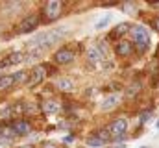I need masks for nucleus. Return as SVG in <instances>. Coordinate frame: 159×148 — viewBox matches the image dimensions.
<instances>
[{
	"mask_svg": "<svg viewBox=\"0 0 159 148\" xmlns=\"http://www.w3.org/2000/svg\"><path fill=\"white\" fill-rule=\"evenodd\" d=\"M63 37H65V28H57V30H50V32L39 34V35H35L30 41V46H34L32 52H35V54L44 52L46 48H52L54 44H57Z\"/></svg>",
	"mask_w": 159,
	"mask_h": 148,
	"instance_id": "nucleus-1",
	"label": "nucleus"
},
{
	"mask_svg": "<svg viewBox=\"0 0 159 148\" xmlns=\"http://www.w3.org/2000/svg\"><path fill=\"white\" fill-rule=\"evenodd\" d=\"M129 35H131V41L135 44V48L139 52H146L148 46H150V34L144 26H133L129 30Z\"/></svg>",
	"mask_w": 159,
	"mask_h": 148,
	"instance_id": "nucleus-2",
	"label": "nucleus"
},
{
	"mask_svg": "<svg viewBox=\"0 0 159 148\" xmlns=\"http://www.w3.org/2000/svg\"><path fill=\"white\" fill-rule=\"evenodd\" d=\"M61 11H63V2H59V0H50V2H46L44 7H43V15L46 17L44 21H46V22L56 21V19L61 15Z\"/></svg>",
	"mask_w": 159,
	"mask_h": 148,
	"instance_id": "nucleus-3",
	"label": "nucleus"
},
{
	"mask_svg": "<svg viewBox=\"0 0 159 148\" xmlns=\"http://www.w3.org/2000/svg\"><path fill=\"white\" fill-rule=\"evenodd\" d=\"M126 130H128V120H126V118H115V120L109 124V128H107L109 135L115 137V139H120V137L126 133Z\"/></svg>",
	"mask_w": 159,
	"mask_h": 148,
	"instance_id": "nucleus-4",
	"label": "nucleus"
},
{
	"mask_svg": "<svg viewBox=\"0 0 159 148\" xmlns=\"http://www.w3.org/2000/svg\"><path fill=\"white\" fill-rule=\"evenodd\" d=\"M37 26H39V17L37 15H28L26 19H22V22L19 26V34H32V32H35Z\"/></svg>",
	"mask_w": 159,
	"mask_h": 148,
	"instance_id": "nucleus-5",
	"label": "nucleus"
},
{
	"mask_svg": "<svg viewBox=\"0 0 159 148\" xmlns=\"http://www.w3.org/2000/svg\"><path fill=\"white\" fill-rule=\"evenodd\" d=\"M54 61L57 65H67V63H72L74 61V52L70 48H59L56 54H54Z\"/></svg>",
	"mask_w": 159,
	"mask_h": 148,
	"instance_id": "nucleus-6",
	"label": "nucleus"
},
{
	"mask_svg": "<svg viewBox=\"0 0 159 148\" xmlns=\"http://www.w3.org/2000/svg\"><path fill=\"white\" fill-rule=\"evenodd\" d=\"M24 54L22 52H11V54H7L2 61H0V67L2 69H6V67H13V65H19V63H22L24 61Z\"/></svg>",
	"mask_w": 159,
	"mask_h": 148,
	"instance_id": "nucleus-7",
	"label": "nucleus"
},
{
	"mask_svg": "<svg viewBox=\"0 0 159 148\" xmlns=\"http://www.w3.org/2000/svg\"><path fill=\"white\" fill-rule=\"evenodd\" d=\"M44 78H46V67L37 65V67L32 71V74H30V80H28V83H30V85H37V83H41Z\"/></svg>",
	"mask_w": 159,
	"mask_h": 148,
	"instance_id": "nucleus-8",
	"label": "nucleus"
},
{
	"mask_svg": "<svg viewBox=\"0 0 159 148\" xmlns=\"http://www.w3.org/2000/svg\"><path fill=\"white\" fill-rule=\"evenodd\" d=\"M11 130H13V133H15V135H28L32 128H30V124H28L26 120L19 118V120L11 122Z\"/></svg>",
	"mask_w": 159,
	"mask_h": 148,
	"instance_id": "nucleus-9",
	"label": "nucleus"
},
{
	"mask_svg": "<svg viewBox=\"0 0 159 148\" xmlns=\"http://www.w3.org/2000/svg\"><path fill=\"white\" fill-rule=\"evenodd\" d=\"M87 58H89V63H98V61H102V59H104V48H102V46H93V48H89Z\"/></svg>",
	"mask_w": 159,
	"mask_h": 148,
	"instance_id": "nucleus-10",
	"label": "nucleus"
},
{
	"mask_svg": "<svg viewBox=\"0 0 159 148\" xmlns=\"http://www.w3.org/2000/svg\"><path fill=\"white\" fill-rule=\"evenodd\" d=\"M117 54L119 56H124V58L131 56L133 54V44L129 41H120L119 44H117Z\"/></svg>",
	"mask_w": 159,
	"mask_h": 148,
	"instance_id": "nucleus-11",
	"label": "nucleus"
},
{
	"mask_svg": "<svg viewBox=\"0 0 159 148\" xmlns=\"http://www.w3.org/2000/svg\"><path fill=\"white\" fill-rule=\"evenodd\" d=\"M119 104H120V96H119V95H109V96L102 102V109H104V111L115 109Z\"/></svg>",
	"mask_w": 159,
	"mask_h": 148,
	"instance_id": "nucleus-12",
	"label": "nucleus"
},
{
	"mask_svg": "<svg viewBox=\"0 0 159 148\" xmlns=\"http://www.w3.org/2000/svg\"><path fill=\"white\" fill-rule=\"evenodd\" d=\"M131 30V24L129 22H120L119 26L111 32V39H119V37H122L124 34H128Z\"/></svg>",
	"mask_w": 159,
	"mask_h": 148,
	"instance_id": "nucleus-13",
	"label": "nucleus"
},
{
	"mask_svg": "<svg viewBox=\"0 0 159 148\" xmlns=\"http://www.w3.org/2000/svg\"><path fill=\"white\" fill-rule=\"evenodd\" d=\"M43 109L46 111V113H50V115H54V113L59 111V104L54 102V100H46V102L43 104Z\"/></svg>",
	"mask_w": 159,
	"mask_h": 148,
	"instance_id": "nucleus-14",
	"label": "nucleus"
},
{
	"mask_svg": "<svg viewBox=\"0 0 159 148\" xmlns=\"http://www.w3.org/2000/svg\"><path fill=\"white\" fill-rule=\"evenodd\" d=\"M13 76H0V91H6L13 85Z\"/></svg>",
	"mask_w": 159,
	"mask_h": 148,
	"instance_id": "nucleus-15",
	"label": "nucleus"
},
{
	"mask_svg": "<svg viewBox=\"0 0 159 148\" xmlns=\"http://www.w3.org/2000/svg\"><path fill=\"white\" fill-rule=\"evenodd\" d=\"M87 145H89V146H94V148H98V146H104L106 143H104V141H102V139H100V137H98L96 133H94V135H91V137L87 139Z\"/></svg>",
	"mask_w": 159,
	"mask_h": 148,
	"instance_id": "nucleus-16",
	"label": "nucleus"
},
{
	"mask_svg": "<svg viewBox=\"0 0 159 148\" xmlns=\"http://www.w3.org/2000/svg\"><path fill=\"white\" fill-rule=\"evenodd\" d=\"M57 87H59L61 91H70V89H72V81H70V80H59V81H57Z\"/></svg>",
	"mask_w": 159,
	"mask_h": 148,
	"instance_id": "nucleus-17",
	"label": "nucleus"
},
{
	"mask_svg": "<svg viewBox=\"0 0 159 148\" xmlns=\"http://www.w3.org/2000/svg\"><path fill=\"white\" fill-rule=\"evenodd\" d=\"M26 78H28V74L24 72V71L13 74V81H15V83H22V81H26Z\"/></svg>",
	"mask_w": 159,
	"mask_h": 148,
	"instance_id": "nucleus-18",
	"label": "nucleus"
},
{
	"mask_svg": "<svg viewBox=\"0 0 159 148\" xmlns=\"http://www.w3.org/2000/svg\"><path fill=\"white\" fill-rule=\"evenodd\" d=\"M150 117H152V111H150V109H148V111H143V113H141V117H139V122H141V124H144Z\"/></svg>",
	"mask_w": 159,
	"mask_h": 148,
	"instance_id": "nucleus-19",
	"label": "nucleus"
},
{
	"mask_svg": "<svg viewBox=\"0 0 159 148\" xmlns=\"http://www.w3.org/2000/svg\"><path fill=\"white\" fill-rule=\"evenodd\" d=\"M109 21H111V17H102V21H100V22L96 24V28H98V30H102V28H106V26L109 24Z\"/></svg>",
	"mask_w": 159,
	"mask_h": 148,
	"instance_id": "nucleus-20",
	"label": "nucleus"
},
{
	"mask_svg": "<svg viewBox=\"0 0 159 148\" xmlns=\"http://www.w3.org/2000/svg\"><path fill=\"white\" fill-rule=\"evenodd\" d=\"M154 30H156V32H159V17L154 21Z\"/></svg>",
	"mask_w": 159,
	"mask_h": 148,
	"instance_id": "nucleus-21",
	"label": "nucleus"
},
{
	"mask_svg": "<svg viewBox=\"0 0 159 148\" xmlns=\"http://www.w3.org/2000/svg\"><path fill=\"white\" fill-rule=\"evenodd\" d=\"M115 4H119V2H102L104 7H107V6H115Z\"/></svg>",
	"mask_w": 159,
	"mask_h": 148,
	"instance_id": "nucleus-22",
	"label": "nucleus"
},
{
	"mask_svg": "<svg viewBox=\"0 0 159 148\" xmlns=\"http://www.w3.org/2000/svg\"><path fill=\"white\" fill-rule=\"evenodd\" d=\"M46 148H56V146H52V145H46Z\"/></svg>",
	"mask_w": 159,
	"mask_h": 148,
	"instance_id": "nucleus-23",
	"label": "nucleus"
},
{
	"mask_svg": "<svg viewBox=\"0 0 159 148\" xmlns=\"http://www.w3.org/2000/svg\"><path fill=\"white\" fill-rule=\"evenodd\" d=\"M2 71H4V69H2V67H0V76H2Z\"/></svg>",
	"mask_w": 159,
	"mask_h": 148,
	"instance_id": "nucleus-24",
	"label": "nucleus"
},
{
	"mask_svg": "<svg viewBox=\"0 0 159 148\" xmlns=\"http://www.w3.org/2000/svg\"><path fill=\"white\" fill-rule=\"evenodd\" d=\"M139 148H150V146H139Z\"/></svg>",
	"mask_w": 159,
	"mask_h": 148,
	"instance_id": "nucleus-25",
	"label": "nucleus"
}]
</instances>
